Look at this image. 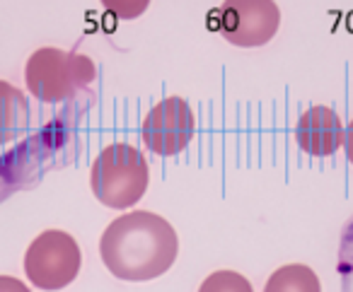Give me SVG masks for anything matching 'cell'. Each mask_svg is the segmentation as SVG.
Listing matches in <instances>:
<instances>
[{"label": "cell", "mask_w": 353, "mask_h": 292, "mask_svg": "<svg viewBox=\"0 0 353 292\" xmlns=\"http://www.w3.org/2000/svg\"><path fill=\"white\" fill-rule=\"evenodd\" d=\"M179 239L162 215L133 210L107 225L99 239V256L114 278L128 282L155 280L172 268Z\"/></svg>", "instance_id": "cell-1"}, {"label": "cell", "mask_w": 353, "mask_h": 292, "mask_svg": "<svg viewBox=\"0 0 353 292\" xmlns=\"http://www.w3.org/2000/svg\"><path fill=\"white\" fill-rule=\"evenodd\" d=\"M150 167L143 152L128 143H112L92 162L90 186L94 198L114 210H126L145 196Z\"/></svg>", "instance_id": "cell-2"}, {"label": "cell", "mask_w": 353, "mask_h": 292, "mask_svg": "<svg viewBox=\"0 0 353 292\" xmlns=\"http://www.w3.org/2000/svg\"><path fill=\"white\" fill-rule=\"evenodd\" d=\"M94 78L97 68L90 56L54 46L37 49L25 65L27 90L46 104H59L75 97L80 90L90 87Z\"/></svg>", "instance_id": "cell-3"}, {"label": "cell", "mask_w": 353, "mask_h": 292, "mask_svg": "<svg viewBox=\"0 0 353 292\" xmlns=\"http://www.w3.org/2000/svg\"><path fill=\"white\" fill-rule=\"evenodd\" d=\"M83 253L80 247L63 229H46L37 234L25 253V273L39 290L56 292L78 278Z\"/></svg>", "instance_id": "cell-4"}, {"label": "cell", "mask_w": 353, "mask_h": 292, "mask_svg": "<svg viewBox=\"0 0 353 292\" xmlns=\"http://www.w3.org/2000/svg\"><path fill=\"white\" fill-rule=\"evenodd\" d=\"M281 27V10L274 0H225L221 8V32L240 49L269 44Z\"/></svg>", "instance_id": "cell-5"}, {"label": "cell", "mask_w": 353, "mask_h": 292, "mask_svg": "<svg viewBox=\"0 0 353 292\" xmlns=\"http://www.w3.org/2000/svg\"><path fill=\"white\" fill-rule=\"evenodd\" d=\"M194 128L196 121L187 99L167 97L157 102L143 118L141 136L150 152L160 157H174L187 150L194 138Z\"/></svg>", "instance_id": "cell-6"}, {"label": "cell", "mask_w": 353, "mask_h": 292, "mask_svg": "<svg viewBox=\"0 0 353 292\" xmlns=\"http://www.w3.org/2000/svg\"><path fill=\"white\" fill-rule=\"evenodd\" d=\"M343 123L334 109L310 107L295 126V140L300 150L312 157H332L343 145Z\"/></svg>", "instance_id": "cell-7"}, {"label": "cell", "mask_w": 353, "mask_h": 292, "mask_svg": "<svg viewBox=\"0 0 353 292\" xmlns=\"http://www.w3.org/2000/svg\"><path fill=\"white\" fill-rule=\"evenodd\" d=\"M30 126V104L15 85L0 80V145L12 143Z\"/></svg>", "instance_id": "cell-8"}, {"label": "cell", "mask_w": 353, "mask_h": 292, "mask_svg": "<svg viewBox=\"0 0 353 292\" xmlns=\"http://www.w3.org/2000/svg\"><path fill=\"white\" fill-rule=\"evenodd\" d=\"M264 292H322V282L310 266L288 263L271 273Z\"/></svg>", "instance_id": "cell-9"}, {"label": "cell", "mask_w": 353, "mask_h": 292, "mask_svg": "<svg viewBox=\"0 0 353 292\" xmlns=\"http://www.w3.org/2000/svg\"><path fill=\"white\" fill-rule=\"evenodd\" d=\"M199 292H254V290H252V282L242 273L216 271L201 282Z\"/></svg>", "instance_id": "cell-10"}, {"label": "cell", "mask_w": 353, "mask_h": 292, "mask_svg": "<svg viewBox=\"0 0 353 292\" xmlns=\"http://www.w3.org/2000/svg\"><path fill=\"white\" fill-rule=\"evenodd\" d=\"M102 6L117 20H136L148 10L150 0H102Z\"/></svg>", "instance_id": "cell-11"}, {"label": "cell", "mask_w": 353, "mask_h": 292, "mask_svg": "<svg viewBox=\"0 0 353 292\" xmlns=\"http://www.w3.org/2000/svg\"><path fill=\"white\" fill-rule=\"evenodd\" d=\"M0 292H30V287L12 275H0Z\"/></svg>", "instance_id": "cell-12"}, {"label": "cell", "mask_w": 353, "mask_h": 292, "mask_svg": "<svg viewBox=\"0 0 353 292\" xmlns=\"http://www.w3.org/2000/svg\"><path fill=\"white\" fill-rule=\"evenodd\" d=\"M343 147H346V157L348 162L353 165V121L346 126V131H343Z\"/></svg>", "instance_id": "cell-13"}]
</instances>
